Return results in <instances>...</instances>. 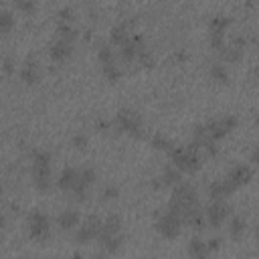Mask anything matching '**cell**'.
I'll list each match as a JSON object with an SVG mask.
<instances>
[{"mask_svg":"<svg viewBox=\"0 0 259 259\" xmlns=\"http://www.w3.org/2000/svg\"><path fill=\"white\" fill-rule=\"evenodd\" d=\"M168 156H170V162L174 168H178L182 174H194L200 170L202 166V160L198 156V150H192V148H180V146H172L168 150Z\"/></svg>","mask_w":259,"mask_h":259,"instance_id":"cell-1","label":"cell"},{"mask_svg":"<svg viewBox=\"0 0 259 259\" xmlns=\"http://www.w3.org/2000/svg\"><path fill=\"white\" fill-rule=\"evenodd\" d=\"M32 158V184L36 190L47 192L51 188V154L45 150H34Z\"/></svg>","mask_w":259,"mask_h":259,"instance_id":"cell-2","label":"cell"},{"mask_svg":"<svg viewBox=\"0 0 259 259\" xmlns=\"http://www.w3.org/2000/svg\"><path fill=\"white\" fill-rule=\"evenodd\" d=\"M192 204H198V192L190 182H178L172 186V196L168 202V210L176 212L178 217Z\"/></svg>","mask_w":259,"mask_h":259,"instance_id":"cell-3","label":"cell"},{"mask_svg":"<svg viewBox=\"0 0 259 259\" xmlns=\"http://www.w3.org/2000/svg\"><path fill=\"white\" fill-rule=\"evenodd\" d=\"M115 125L123 134H130L134 138H144V121H142V115L136 109L121 107L115 113Z\"/></svg>","mask_w":259,"mask_h":259,"instance_id":"cell-4","label":"cell"},{"mask_svg":"<svg viewBox=\"0 0 259 259\" xmlns=\"http://www.w3.org/2000/svg\"><path fill=\"white\" fill-rule=\"evenodd\" d=\"M154 227H156V233L160 235V237H164V239H176L178 235H180V231H182V219L176 214V212H172V210H158L156 212V223H154Z\"/></svg>","mask_w":259,"mask_h":259,"instance_id":"cell-5","label":"cell"},{"mask_svg":"<svg viewBox=\"0 0 259 259\" xmlns=\"http://www.w3.org/2000/svg\"><path fill=\"white\" fill-rule=\"evenodd\" d=\"M237 123H239V119H237L235 115L229 113V115L214 117V119H210V121H206V123H202V125H204V134H206V138L219 142V140L227 138V136L237 127Z\"/></svg>","mask_w":259,"mask_h":259,"instance_id":"cell-6","label":"cell"},{"mask_svg":"<svg viewBox=\"0 0 259 259\" xmlns=\"http://www.w3.org/2000/svg\"><path fill=\"white\" fill-rule=\"evenodd\" d=\"M231 206L225 200H212L202 212H204V221L210 229H221L225 225V221L231 217Z\"/></svg>","mask_w":259,"mask_h":259,"instance_id":"cell-7","label":"cell"},{"mask_svg":"<svg viewBox=\"0 0 259 259\" xmlns=\"http://www.w3.org/2000/svg\"><path fill=\"white\" fill-rule=\"evenodd\" d=\"M28 235H30V239H34L38 243L49 239V235H51V221H49V217L45 212L34 210V212L28 214Z\"/></svg>","mask_w":259,"mask_h":259,"instance_id":"cell-8","label":"cell"},{"mask_svg":"<svg viewBox=\"0 0 259 259\" xmlns=\"http://www.w3.org/2000/svg\"><path fill=\"white\" fill-rule=\"evenodd\" d=\"M99 231H101V219L91 214L83 221V225L77 229L75 233V243L77 245H89L91 241H95L99 237Z\"/></svg>","mask_w":259,"mask_h":259,"instance_id":"cell-9","label":"cell"},{"mask_svg":"<svg viewBox=\"0 0 259 259\" xmlns=\"http://www.w3.org/2000/svg\"><path fill=\"white\" fill-rule=\"evenodd\" d=\"M180 180H182V172L178 168H174V166H166L160 176H154L152 178V188L160 190V188H166V186H174Z\"/></svg>","mask_w":259,"mask_h":259,"instance_id":"cell-10","label":"cell"},{"mask_svg":"<svg viewBox=\"0 0 259 259\" xmlns=\"http://www.w3.org/2000/svg\"><path fill=\"white\" fill-rule=\"evenodd\" d=\"M251 178H253V168L247 166V164H237V166H233V168L229 170V174H227V180H229L235 188L249 184Z\"/></svg>","mask_w":259,"mask_h":259,"instance_id":"cell-11","label":"cell"},{"mask_svg":"<svg viewBox=\"0 0 259 259\" xmlns=\"http://www.w3.org/2000/svg\"><path fill=\"white\" fill-rule=\"evenodd\" d=\"M180 219H182L184 225H188V227H192V229H196V231H202V229L206 227L204 212H202L200 204H192V206H188V208L180 214Z\"/></svg>","mask_w":259,"mask_h":259,"instance_id":"cell-12","label":"cell"},{"mask_svg":"<svg viewBox=\"0 0 259 259\" xmlns=\"http://www.w3.org/2000/svg\"><path fill=\"white\" fill-rule=\"evenodd\" d=\"M71 55H73V42H69V40L57 38V40L51 42V47H49V57H51V61H55V63H65Z\"/></svg>","mask_w":259,"mask_h":259,"instance_id":"cell-13","label":"cell"},{"mask_svg":"<svg viewBox=\"0 0 259 259\" xmlns=\"http://www.w3.org/2000/svg\"><path fill=\"white\" fill-rule=\"evenodd\" d=\"M235 190H237V188H235L227 178H225V180H214V182L208 184V196H210L212 200H225V198H229Z\"/></svg>","mask_w":259,"mask_h":259,"instance_id":"cell-14","label":"cell"},{"mask_svg":"<svg viewBox=\"0 0 259 259\" xmlns=\"http://www.w3.org/2000/svg\"><path fill=\"white\" fill-rule=\"evenodd\" d=\"M81 223V214L73 208H67V210H61L59 217H57V225L63 229V231H71L75 227H79Z\"/></svg>","mask_w":259,"mask_h":259,"instance_id":"cell-15","label":"cell"},{"mask_svg":"<svg viewBox=\"0 0 259 259\" xmlns=\"http://www.w3.org/2000/svg\"><path fill=\"white\" fill-rule=\"evenodd\" d=\"M38 79H40V69H38V63L28 59V61H26V63L20 67V81H24L26 85H34Z\"/></svg>","mask_w":259,"mask_h":259,"instance_id":"cell-16","label":"cell"},{"mask_svg":"<svg viewBox=\"0 0 259 259\" xmlns=\"http://www.w3.org/2000/svg\"><path fill=\"white\" fill-rule=\"evenodd\" d=\"M77 182H79V168H73V166L63 168V172H61V176H59V180H57L59 188H61V190H69V192H71V188H73Z\"/></svg>","mask_w":259,"mask_h":259,"instance_id":"cell-17","label":"cell"},{"mask_svg":"<svg viewBox=\"0 0 259 259\" xmlns=\"http://www.w3.org/2000/svg\"><path fill=\"white\" fill-rule=\"evenodd\" d=\"M99 245L103 247L105 253H117L123 245V237L121 233H115V235H99Z\"/></svg>","mask_w":259,"mask_h":259,"instance_id":"cell-18","label":"cell"},{"mask_svg":"<svg viewBox=\"0 0 259 259\" xmlns=\"http://www.w3.org/2000/svg\"><path fill=\"white\" fill-rule=\"evenodd\" d=\"M247 231V221L243 217H231L229 221V237L233 241H241Z\"/></svg>","mask_w":259,"mask_h":259,"instance_id":"cell-19","label":"cell"},{"mask_svg":"<svg viewBox=\"0 0 259 259\" xmlns=\"http://www.w3.org/2000/svg\"><path fill=\"white\" fill-rule=\"evenodd\" d=\"M115 233H121V217L119 214H109L105 221H101L99 235H115Z\"/></svg>","mask_w":259,"mask_h":259,"instance_id":"cell-20","label":"cell"},{"mask_svg":"<svg viewBox=\"0 0 259 259\" xmlns=\"http://www.w3.org/2000/svg\"><path fill=\"white\" fill-rule=\"evenodd\" d=\"M229 26H231V18H227L225 14H217L208 20V32L212 34H225Z\"/></svg>","mask_w":259,"mask_h":259,"instance_id":"cell-21","label":"cell"},{"mask_svg":"<svg viewBox=\"0 0 259 259\" xmlns=\"http://www.w3.org/2000/svg\"><path fill=\"white\" fill-rule=\"evenodd\" d=\"M186 253H188L190 257H206V255H208V249H206V243H204L200 237H192V239L188 241Z\"/></svg>","mask_w":259,"mask_h":259,"instance_id":"cell-22","label":"cell"},{"mask_svg":"<svg viewBox=\"0 0 259 259\" xmlns=\"http://www.w3.org/2000/svg\"><path fill=\"white\" fill-rule=\"evenodd\" d=\"M127 38H130L127 24H117V26H113V28H111V32H109V40H111V45L121 47Z\"/></svg>","mask_w":259,"mask_h":259,"instance_id":"cell-23","label":"cell"},{"mask_svg":"<svg viewBox=\"0 0 259 259\" xmlns=\"http://www.w3.org/2000/svg\"><path fill=\"white\" fill-rule=\"evenodd\" d=\"M101 71H103V75L109 83H115V81L121 79V69H119V65H115V61L101 63Z\"/></svg>","mask_w":259,"mask_h":259,"instance_id":"cell-24","label":"cell"},{"mask_svg":"<svg viewBox=\"0 0 259 259\" xmlns=\"http://www.w3.org/2000/svg\"><path fill=\"white\" fill-rule=\"evenodd\" d=\"M55 32H57V38H63L69 42H75V38H77V30L71 26V22H59Z\"/></svg>","mask_w":259,"mask_h":259,"instance_id":"cell-25","label":"cell"},{"mask_svg":"<svg viewBox=\"0 0 259 259\" xmlns=\"http://www.w3.org/2000/svg\"><path fill=\"white\" fill-rule=\"evenodd\" d=\"M208 75H210V79H212V81H217V83H229V71H227V67H225V65H221V63L210 65Z\"/></svg>","mask_w":259,"mask_h":259,"instance_id":"cell-26","label":"cell"},{"mask_svg":"<svg viewBox=\"0 0 259 259\" xmlns=\"http://www.w3.org/2000/svg\"><path fill=\"white\" fill-rule=\"evenodd\" d=\"M221 55H223V59L227 61V63H237V61H241L243 59V49H239V47H235V45H225V49L221 51Z\"/></svg>","mask_w":259,"mask_h":259,"instance_id":"cell-27","label":"cell"},{"mask_svg":"<svg viewBox=\"0 0 259 259\" xmlns=\"http://www.w3.org/2000/svg\"><path fill=\"white\" fill-rule=\"evenodd\" d=\"M150 144H152V148H154V150H162V152H168V150L174 146V144H172L164 134H160V132H156V134L152 136Z\"/></svg>","mask_w":259,"mask_h":259,"instance_id":"cell-28","label":"cell"},{"mask_svg":"<svg viewBox=\"0 0 259 259\" xmlns=\"http://www.w3.org/2000/svg\"><path fill=\"white\" fill-rule=\"evenodd\" d=\"M14 26V14L10 10H0V34L10 32Z\"/></svg>","mask_w":259,"mask_h":259,"instance_id":"cell-29","label":"cell"},{"mask_svg":"<svg viewBox=\"0 0 259 259\" xmlns=\"http://www.w3.org/2000/svg\"><path fill=\"white\" fill-rule=\"evenodd\" d=\"M14 6L18 12L26 14V16H32L36 12V2L34 0H14Z\"/></svg>","mask_w":259,"mask_h":259,"instance_id":"cell-30","label":"cell"},{"mask_svg":"<svg viewBox=\"0 0 259 259\" xmlns=\"http://www.w3.org/2000/svg\"><path fill=\"white\" fill-rule=\"evenodd\" d=\"M87 144H89V138L85 136V134H81V132H77L73 138H71V146L75 148V150H87Z\"/></svg>","mask_w":259,"mask_h":259,"instance_id":"cell-31","label":"cell"},{"mask_svg":"<svg viewBox=\"0 0 259 259\" xmlns=\"http://www.w3.org/2000/svg\"><path fill=\"white\" fill-rule=\"evenodd\" d=\"M208 45H210V49H214V51H223L225 49V34H212V32H208Z\"/></svg>","mask_w":259,"mask_h":259,"instance_id":"cell-32","label":"cell"},{"mask_svg":"<svg viewBox=\"0 0 259 259\" xmlns=\"http://www.w3.org/2000/svg\"><path fill=\"white\" fill-rule=\"evenodd\" d=\"M97 59H99V63H109V61H113V51H111V47L101 45L99 51H97Z\"/></svg>","mask_w":259,"mask_h":259,"instance_id":"cell-33","label":"cell"},{"mask_svg":"<svg viewBox=\"0 0 259 259\" xmlns=\"http://www.w3.org/2000/svg\"><path fill=\"white\" fill-rule=\"evenodd\" d=\"M119 196V188L115 184H107L103 190H101V198L103 200H115Z\"/></svg>","mask_w":259,"mask_h":259,"instance_id":"cell-34","label":"cell"},{"mask_svg":"<svg viewBox=\"0 0 259 259\" xmlns=\"http://www.w3.org/2000/svg\"><path fill=\"white\" fill-rule=\"evenodd\" d=\"M57 18H59V22H71L75 18V10L71 6H65V8H61L57 12Z\"/></svg>","mask_w":259,"mask_h":259,"instance_id":"cell-35","label":"cell"},{"mask_svg":"<svg viewBox=\"0 0 259 259\" xmlns=\"http://www.w3.org/2000/svg\"><path fill=\"white\" fill-rule=\"evenodd\" d=\"M221 243H223V241H221L219 237H212L210 241H206V249H208V253H217V251L221 249Z\"/></svg>","mask_w":259,"mask_h":259,"instance_id":"cell-36","label":"cell"},{"mask_svg":"<svg viewBox=\"0 0 259 259\" xmlns=\"http://www.w3.org/2000/svg\"><path fill=\"white\" fill-rule=\"evenodd\" d=\"M2 69H4L6 75H12L14 73V59L12 57H6L4 63H2Z\"/></svg>","mask_w":259,"mask_h":259,"instance_id":"cell-37","label":"cell"},{"mask_svg":"<svg viewBox=\"0 0 259 259\" xmlns=\"http://www.w3.org/2000/svg\"><path fill=\"white\" fill-rule=\"evenodd\" d=\"M251 162L253 164L257 162V146H253V150H251Z\"/></svg>","mask_w":259,"mask_h":259,"instance_id":"cell-38","label":"cell"},{"mask_svg":"<svg viewBox=\"0 0 259 259\" xmlns=\"http://www.w3.org/2000/svg\"><path fill=\"white\" fill-rule=\"evenodd\" d=\"M6 225V219H4V214H0V229Z\"/></svg>","mask_w":259,"mask_h":259,"instance_id":"cell-39","label":"cell"}]
</instances>
